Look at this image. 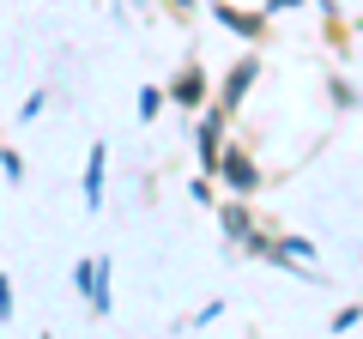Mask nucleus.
<instances>
[{
    "instance_id": "obj_1",
    "label": "nucleus",
    "mask_w": 363,
    "mask_h": 339,
    "mask_svg": "<svg viewBox=\"0 0 363 339\" xmlns=\"http://www.w3.org/2000/svg\"><path fill=\"white\" fill-rule=\"evenodd\" d=\"M224 128H230V109L212 104L200 109V133H194V152H200V170L206 176H218V152H224Z\"/></svg>"
},
{
    "instance_id": "obj_2",
    "label": "nucleus",
    "mask_w": 363,
    "mask_h": 339,
    "mask_svg": "<svg viewBox=\"0 0 363 339\" xmlns=\"http://www.w3.org/2000/svg\"><path fill=\"white\" fill-rule=\"evenodd\" d=\"M73 285L85 291L91 315H109V309H116V297H109V261H104V255H91V261H79V267H73Z\"/></svg>"
},
{
    "instance_id": "obj_3",
    "label": "nucleus",
    "mask_w": 363,
    "mask_h": 339,
    "mask_svg": "<svg viewBox=\"0 0 363 339\" xmlns=\"http://www.w3.org/2000/svg\"><path fill=\"white\" fill-rule=\"evenodd\" d=\"M218 182L224 188H230V194H255V188H260V170H255V157H248V152H236V145H224V152H218Z\"/></svg>"
},
{
    "instance_id": "obj_4",
    "label": "nucleus",
    "mask_w": 363,
    "mask_h": 339,
    "mask_svg": "<svg viewBox=\"0 0 363 339\" xmlns=\"http://www.w3.org/2000/svg\"><path fill=\"white\" fill-rule=\"evenodd\" d=\"M255 79H260V61H255V55H242V61H236L230 73H224V85H218V104L230 109V116L242 109V97L255 91Z\"/></svg>"
},
{
    "instance_id": "obj_5",
    "label": "nucleus",
    "mask_w": 363,
    "mask_h": 339,
    "mask_svg": "<svg viewBox=\"0 0 363 339\" xmlns=\"http://www.w3.org/2000/svg\"><path fill=\"white\" fill-rule=\"evenodd\" d=\"M104 170H109V145H91L85 176H79V200H85V212H104Z\"/></svg>"
},
{
    "instance_id": "obj_6",
    "label": "nucleus",
    "mask_w": 363,
    "mask_h": 339,
    "mask_svg": "<svg viewBox=\"0 0 363 339\" xmlns=\"http://www.w3.org/2000/svg\"><path fill=\"white\" fill-rule=\"evenodd\" d=\"M206 73H200V67H182L176 79H169V104H182V109H206Z\"/></svg>"
},
{
    "instance_id": "obj_7",
    "label": "nucleus",
    "mask_w": 363,
    "mask_h": 339,
    "mask_svg": "<svg viewBox=\"0 0 363 339\" xmlns=\"http://www.w3.org/2000/svg\"><path fill=\"white\" fill-rule=\"evenodd\" d=\"M212 18H218L224 30H236L242 43H260V37H267V18H255V13H236V6H224V0L212 6Z\"/></svg>"
},
{
    "instance_id": "obj_8",
    "label": "nucleus",
    "mask_w": 363,
    "mask_h": 339,
    "mask_svg": "<svg viewBox=\"0 0 363 339\" xmlns=\"http://www.w3.org/2000/svg\"><path fill=\"white\" fill-rule=\"evenodd\" d=\"M218 230L230 236V243H248V236H255V218H248L242 194H236V200H224V206H218Z\"/></svg>"
},
{
    "instance_id": "obj_9",
    "label": "nucleus",
    "mask_w": 363,
    "mask_h": 339,
    "mask_svg": "<svg viewBox=\"0 0 363 339\" xmlns=\"http://www.w3.org/2000/svg\"><path fill=\"white\" fill-rule=\"evenodd\" d=\"M164 116V85H140V121H157Z\"/></svg>"
},
{
    "instance_id": "obj_10",
    "label": "nucleus",
    "mask_w": 363,
    "mask_h": 339,
    "mask_svg": "<svg viewBox=\"0 0 363 339\" xmlns=\"http://www.w3.org/2000/svg\"><path fill=\"white\" fill-rule=\"evenodd\" d=\"M357 321H363V303H345V309H339L333 321H327V333H351Z\"/></svg>"
},
{
    "instance_id": "obj_11",
    "label": "nucleus",
    "mask_w": 363,
    "mask_h": 339,
    "mask_svg": "<svg viewBox=\"0 0 363 339\" xmlns=\"http://www.w3.org/2000/svg\"><path fill=\"white\" fill-rule=\"evenodd\" d=\"M0 176H6V182H25V157H18L13 145H0Z\"/></svg>"
},
{
    "instance_id": "obj_12",
    "label": "nucleus",
    "mask_w": 363,
    "mask_h": 339,
    "mask_svg": "<svg viewBox=\"0 0 363 339\" xmlns=\"http://www.w3.org/2000/svg\"><path fill=\"white\" fill-rule=\"evenodd\" d=\"M218 315H224V303H218V297H212V303H200V309H194V315H188V327H206V321H218Z\"/></svg>"
},
{
    "instance_id": "obj_13",
    "label": "nucleus",
    "mask_w": 363,
    "mask_h": 339,
    "mask_svg": "<svg viewBox=\"0 0 363 339\" xmlns=\"http://www.w3.org/2000/svg\"><path fill=\"white\" fill-rule=\"evenodd\" d=\"M0 321H13V279L0 273Z\"/></svg>"
},
{
    "instance_id": "obj_14",
    "label": "nucleus",
    "mask_w": 363,
    "mask_h": 339,
    "mask_svg": "<svg viewBox=\"0 0 363 339\" xmlns=\"http://www.w3.org/2000/svg\"><path fill=\"white\" fill-rule=\"evenodd\" d=\"M43 104H49V97H43V91H37V97H25V104H18V121H30V116H43Z\"/></svg>"
},
{
    "instance_id": "obj_15",
    "label": "nucleus",
    "mask_w": 363,
    "mask_h": 339,
    "mask_svg": "<svg viewBox=\"0 0 363 339\" xmlns=\"http://www.w3.org/2000/svg\"><path fill=\"white\" fill-rule=\"evenodd\" d=\"M267 6L272 13H291V6H303V0H267Z\"/></svg>"
},
{
    "instance_id": "obj_16",
    "label": "nucleus",
    "mask_w": 363,
    "mask_h": 339,
    "mask_svg": "<svg viewBox=\"0 0 363 339\" xmlns=\"http://www.w3.org/2000/svg\"><path fill=\"white\" fill-rule=\"evenodd\" d=\"M169 6H176V13H188V6H194V0H169Z\"/></svg>"
}]
</instances>
